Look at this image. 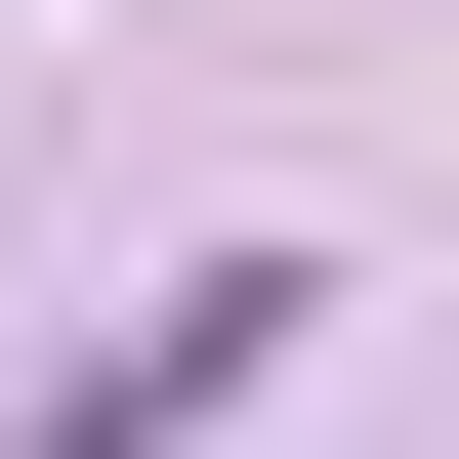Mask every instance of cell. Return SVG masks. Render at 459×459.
Returning <instances> with one entry per match:
<instances>
[{"label": "cell", "mask_w": 459, "mask_h": 459, "mask_svg": "<svg viewBox=\"0 0 459 459\" xmlns=\"http://www.w3.org/2000/svg\"><path fill=\"white\" fill-rule=\"evenodd\" d=\"M292 334H334V292H292V251H209L168 334H126V376H42V418H0V459H209V418H251Z\"/></svg>", "instance_id": "1"}]
</instances>
